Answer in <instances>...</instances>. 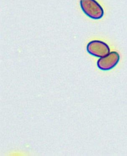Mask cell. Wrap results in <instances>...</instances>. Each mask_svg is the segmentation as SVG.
I'll return each mask as SVG.
<instances>
[{
  "instance_id": "1",
  "label": "cell",
  "mask_w": 127,
  "mask_h": 156,
  "mask_svg": "<svg viewBox=\"0 0 127 156\" xmlns=\"http://www.w3.org/2000/svg\"><path fill=\"white\" fill-rule=\"evenodd\" d=\"M80 5L84 14L93 20L101 19L104 16V10L95 0H80Z\"/></svg>"
},
{
  "instance_id": "2",
  "label": "cell",
  "mask_w": 127,
  "mask_h": 156,
  "mask_svg": "<svg viewBox=\"0 0 127 156\" xmlns=\"http://www.w3.org/2000/svg\"><path fill=\"white\" fill-rule=\"evenodd\" d=\"M87 51L94 56L102 58L108 55L110 49L108 45L104 42L99 41H93L88 43Z\"/></svg>"
},
{
  "instance_id": "3",
  "label": "cell",
  "mask_w": 127,
  "mask_h": 156,
  "mask_svg": "<svg viewBox=\"0 0 127 156\" xmlns=\"http://www.w3.org/2000/svg\"><path fill=\"white\" fill-rule=\"evenodd\" d=\"M120 60V55L115 51L110 52L105 56L99 59L97 62V65L99 69L108 71L115 67Z\"/></svg>"
}]
</instances>
